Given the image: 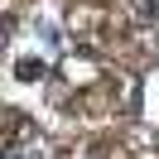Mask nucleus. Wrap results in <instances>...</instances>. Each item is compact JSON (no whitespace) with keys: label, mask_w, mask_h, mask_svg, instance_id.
<instances>
[{"label":"nucleus","mask_w":159,"mask_h":159,"mask_svg":"<svg viewBox=\"0 0 159 159\" xmlns=\"http://www.w3.org/2000/svg\"><path fill=\"white\" fill-rule=\"evenodd\" d=\"M63 77L72 87H87V82H97V63L92 58H63Z\"/></svg>","instance_id":"nucleus-3"},{"label":"nucleus","mask_w":159,"mask_h":159,"mask_svg":"<svg viewBox=\"0 0 159 159\" xmlns=\"http://www.w3.org/2000/svg\"><path fill=\"white\" fill-rule=\"evenodd\" d=\"M5 159H53V145H48L34 125H20V130H15V140H10V154H5Z\"/></svg>","instance_id":"nucleus-2"},{"label":"nucleus","mask_w":159,"mask_h":159,"mask_svg":"<svg viewBox=\"0 0 159 159\" xmlns=\"http://www.w3.org/2000/svg\"><path fill=\"white\" fill-rule=\"evenodd\" d=\"M53 58H58V34L48 29V24H34L24 39H15V48H10V72L20 82H34V77H43V72L53 68Z\"/></svg>","instance_id":"nucleus-1"},{"label":"nucleus","mask_w":159,"mask_h":159,"mask_svg":"<svg viewBox=\"0 0 159 159\" xmlns=\"http://www.w3.org/2000/svg\"><path fill=\"white\" fill-rule=\"evenodd\" d=\"M145 10H149V15H154V20H159V0H149V5H145Z\"/></svg>","instance_id":"nucleus-4"},{"label":"nucleus","mask_w":159,"mask_h":159,"mask_svg":"<svg viewBox=\"0 0 159 159\" xmlns=\"http://www.w3.org/2000/svg\"><path fill=\"white\" fill-rule=\"evenodd\" d=\"M145 5H149V0H145Z\"/></svg>","instance_id":"nucleus-5"}]
</instances>
